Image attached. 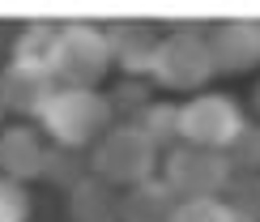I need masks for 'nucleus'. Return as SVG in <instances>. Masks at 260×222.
<instances>
[{
	"label": "nucleus",
	"mask_w": 260,
	"mask_h": 222,
	"mask_svg": "<svg viewBox=\"0 0 260 222\" xmlns=\"http://www.w3.org/2000/svg\"><path fill=\"white\" fill-rule=\"evenodd\" d=\"M111 124H115V111L107 103V94L103 90H73V86H60L39 120L43 137H51V146L81 150V154H90L99 146Z\"/></svg>",
	"instance_id": "f257e3e1"
},
{
	"label": "nucleus",
	"mask_w": 260,
	"mask_h": 222,
	"mask_svg": "<svg viewBox=\"0 0 260 222\" xmlns=\"http://www.w3.org/2000/svg\"><path fill=\"white\" fill-rule=\"evenodd\" d=\"M158 166H162V154L137 124H111L103 132V141L90 150V171L120 192L154 180Z\"/></svg>",
	"instance_id": "f03ea898"
},
{
	"label": "nucleus",
	"mask_w": 260,
	"mask_h": 222,
	"mask_svg": "<svg viewBox=\"0 0 260 222\" xmlns=\"http://www.w3.org/2000/svg\"><path fill=\"white\" fill-rule=\"evenodd\" d=\"M213 73H218V64H213L205 26H175L162 35L149 81H158L162 90H175V94H201Z\"/></svg>",
	"instance_id": "7ed1b4c3"
},
{
	"label": "nucleus",
	"mask_w": 260,
	"mask_h": 222,
	"mask_svg": "<svg viewBox=\"0 0 260 222\" xmlns=\"http://www.w3.org/2000/svg\"><path fill=\"white\" fill-rule=\"evenodd\" d=\"M111 69L115 64H111V47H107V30L99 21H64L56 55H51L56 81L73 86V90H99Z\"/></svg>",
	"instance_id": "20e7f679"
},
{
	"label": "nucleus",
	"mask_w": 260,
	"mask_h": 222,
	"mask_svg": "<svg viewBox=\"0 0 260 222\" xmlns=\"http://www.w3.org/2000/svg\"><path fill=\"white\" fill-rule=\"evenodd\" d=\"M247 124L243 107L235 94H213V90H201L192 94L188 103H179V137L183 146H201V150H218L226 154L239 128Z\"/></svg>",
	"instance_id": "39448f33"
},
{
	"label": "nucleus",
	"mask_w": 260,
	"mask_h": 222,
	"mask_svg": "<svg viewBox=\"0 0 260 222\" xmlns=\"http://www.w3.org/2000/svg\"><path fill=\"white\" fill-rule=\"evenodd\" d=\"M158 175L167 180V188L179 201H205V197H222L231 184V162L218 150H201V146H175L171 154H162Z\"/></svg>",
	"instance_id": "423d86ee"
},
{
	"label": "nucleus",
	"mask_w": 260,
	"mask_h": 222,
	"mask_svg": "<svg viewBox=\"0 0 260 222\" xmlns=\"http://www.w3.org/2000/svg\"><path fill=\"white\" fill-rule=\"evenodd\" d=\"M56 90H60V81L47 64H26V60L9 55V64L0 69V103H5V111L21 116V124L26 120H43V111L56 98Z\"/></svg>",
	"instance_id": "0eeeda50"
},
{
	"label": "nucleus",
	"mask_w": 260,
	"mask_h": 222,
	"mask_svg": "<svg viewBox=\"0 0 260 222\" xmlns=\"http://www.w3.org/2000/svg\"><path fill=\"white\" fill-rule=\"evenodd\" d=\"M107 47H111V64L124 77H149L162 47V30L158 21L145 17H120V21H107Z\"/></svg>",
	"instance_id": "6e6552de"
},
{
	"label": "nucleus",
	"mask_w": 260,
	"mask_h": 222,
	"mask_svg": "<svg viewBox=\"0 0 260 222\" xmlns=\"http://www.w3.org/2000/svg\"><path fill=\"white\" fill-rule=\"evenodd\" d=\"M218 73H247L260 64V17H222L205 26Z\"/></svg>",
	"instance_id": "1a4fd4ad"
},
{
	"label": "nucleus",
	"mask_w": 260,
	"mask_h": 222,
	"mask_svg": "<svg viewBox=\"0 0 260 222\" xmlns=\"http://www.w3.org/2000/svg\"><path fill=\"white\" fill-rule=\"evenodd\" d=\"M51 141L35 124H5L0 128V175L13 184L43 180V162H47Z\"/></svg>",
	"instance_id": "9d476101"
},
{
	"label": "nucleus",
	"mask_w": 260,
	"mask_h": 222,
	"mask_svg": "<svg viewBox=\"0 0 260 222\" xmlns=\"http://www.w3.org/2000/svg\"><path fill=\"white\" fill-rule=\"evenodd\" d=\"M69 197V218L73 222H120V205H124V192L120 188H111L107 180L99 175H85V180L73 188Z\"/></svg>",
	"instance_id": "9b49d317"
},
{
	"label": "nucleus",
	"mask_w": 260,
	"mask_h": 222,
	"mask_svg": "<svg viewBox=\"0 0 260 222\" xmlns=\"http://www.w3.org/2000/svg\"><path fill=\"white\" fill-rule=\"evenodd\" d=\"M175 209H179V197L167 188L162 175H154V180L124 192L120 222H175Z\"/></svg>",
	"instance_id": "f8f14e48"
},
{
	"label": "nucleus",
	"mask_w": 260,
	"mask_h": 222,
	"mask_svg": "<svg viewBox=\"0 0 260 222\" xmlns=\"http://www.w3.org/2000/svg\"><path fill=\"white\" fill-rule=\"evenodd\" d=\"M133 124L154 141L158 154H171L175 146H183V137H179V103H162V98H154Z\"/></svg>",
	"instance_id": "ddd939ff"
},
{
	"label": "nucleus",
	"mask_w": 260,
	"mask_h": 222,
	"mask_svg": "<svg viewBox=\"0 0 260 222\" xmlns=\"http://www.w3.org/2000/svg\"><path fill=\"white\" fill-rule=\"evenodd\" d=\"M64 21H26L13 39V60L26 64H47L51 69V55H56V39H60Z\"/></svg>",
	"instance_id": "4468645a"
},
{
	"label": "nucleus",
	"mask_w": 260,
	"mask_h": 222,
	"mask_svg": "<svg viewBox=\"0 0 260 222\" xmlns=\"http://www.w3.org/2000/svg\"><path fill=\"white\" fill-rule=\"evenodd\" d=\"M85 175H90V154L81 150H64V146H51L47 150V162H43V180L64 188V192H73Z\"/></svg>",
	"instance_id": "2eb2a0df"
},
{
	"label": "nucleus",
	"mask_w": 260,
	"mask_h": 222,
	"mask_svg": "<svg viewBox=\"0 0 260 222\" xmlns=\"http://www.w3.org/2000/svg\"><path fill=\"white\" fill-rule=\"evenodd\" d=\"M222 205L231 209L235 222H260V171L231 175V184L222 192Z\"/></svg>",
	"instance_id": "dca6fc26"
},
{
	"label": "nucleus",
	"mask_w": 260,
	"mask_h": 222,
	"mask_svg": "<svg viewBox=\"0 0 260 222\" xmlns=\"http://www.w3.org/2000/svg\"><path fill=\"white\" fill-rule=\"evenodd\" d=\"M107 103L115 111V124H133L141 111L154 103V90H149L145 77H120V86L107 94Z\"/></svg>",
	"instance_id": "f3484780"
},
{
	"label": "nucleus",
	"mask_w": 260,
	"mask_h": 222,
	"mask_svg": "<svg viewBox=\"0 0 260 222\" xmlns=\"http://www.w3.org/2000/svg\"><path fill=\"white\" fill-rule=\"evenodd\" d=\"M226 162L235 175H252L260 171V120H247L239 128V137L226 146Z\"/></svg>",
	"instance_id": "a211bd4d"
},
{
	"label": "nucleus",
	"mask_w": 260,
	"mask_h": 222,
	"mask_svg": "<svg viewBox=\"0 0 260 222\" xmlns=\"http://www.w3.org/2000/svg\"><path fill=\"white\" fill-rule=\"evenodd\" d=\"M0 222H30V192L0 175Z\"/></svg>",
	"instance_id": "6ab92c4d"
},
{
	"label": "nucleus",
	"mask_w": 260,
	"mask_h": 222,
	"mask_svg": "<svg viewBox=\"0 0 260 222\" xmlns=\"http://www.w3.org/2000/svg\"><path fill=\"white\" fill-rule=\"evenodd\" d=\"M175 222H235L222 197H205V201H179Z\"/></svg>",
	"instance_id": "aec40b11"
},
{
	"label": "nucleus",
	"mask_w": 260,
	"mask_h": 222,
	"mask_svg": "<svg viewBox=\"0 0 260 222\" xmlns=\"http://www.w3.org/2000/svg\"><path fill=\"white\" fill-rule=\"evenodd\" d=\"M252 103H256V116H260V81H256V94H252Z\"/></svg>",
	"instance_id": "412c9836"
},
{
	"label": "nucleus",
	"mask_w": 260,
	"mask_h": 222,
	"mask_svg": "<svg viewBox=\"0 0 260 222\" xmlns=\"http://www.w3.org/2000/svg\"><path fill=\"white\" fill-rule=\"evenodd\" d=\"M0 128H5V103H0Z\"/></svg>",
	"instance_id": "4be33fe9"
}]
</instances>
